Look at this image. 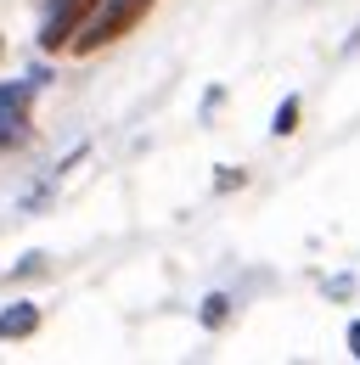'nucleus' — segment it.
Wrapping results in <instances>:
<instances>
[{
  "label": "nucleus",
  "mask_w": 360,
  "mask_h": 365,
  "mask_svg": "<svg viewBox=\"0 0 360 365\" xmlns=\"http://www.w3.org/2000/svg\"><path fill=\"white\" fill-rule=\"evenodd\" d=\"M152 11V0H101L96 11L85 17V29L68 40V46H79V51H101V46H113L119 34H130L135 23Z\"/></svg>",
  "instance_id": "f257e3e1"
},
{
  "label": "nucleus",
  "mask_w": 360,
  "mask_h": 365,
  "mask_svg": "<svg viewBox=\"0 0 360 365\" xmlns=\"http://www.w3.org/2000/svg\"><path fill=\"white\" fill-rule=\"evenodd\" d=\"M34 326H40V309H34V304H17V309H6V315H0V343L29 337Z\"/></svg>",
  "instance_id": "20e7f679"
},
{
  "label": "nucleus",
  "mask_w": 360,
  "mask_h": 365,
  "mask_svg": "<svg viewBox=\"0 0 360 365\" xmlns=\"http://www.w3.org/2000/svg\"><path fill=\"white\" fill-rule=\"evenodd\" d=\"M349 354L360 360V326H349Z\"/></svg>",
  "instance_id": "0eeeda50"
},
{
  "label": "nucleus",
  "mask_w": 360,
  "mask_h": 365,
  "mask_svg": "<svg viewBox=\"0 0 360 365\" xmlns=\"http://www.w3.org/2000/svg\"><path fill=\"white\" fill-rule=\"evenodd\" d=\"M293 130H299V96H287L276 113V135H293Z\"/></svg>",
  "instance_id": "39448f33"
},
{
  "label": "nucleus",
  "mask_w": 360,
  "mask_h": 365,
  "mask_svg": "<svg viewBox=\"0 0 360 365\" xmlns=\"http://www.w3.org/2000/svg\"><path fill=\"white\" fill-rule=\"evenodd\" d=\"M101 0H51L45 6V29H40V46L45 51H62L79 29H85V17L96 11Z\"/></svg>",
  "instance_id": "f03ea898"
},
{
  "label": "nucleus",
  "mask_w": 360,
  "mask_h": 365,
  "mask_svg": "<svg viewBox=\"0 0 360 365\" xmlns=\"http://www.w3.org/2000/svg\"><path fill=\"white\" fill-rule=\"evenodd\" d=\"M203 320H209V326H220V320H225V298H209V309H203Z\"/></svg>",
  "instance_id": "423d86ee"
},
{
  "label": "nucleus",
  "mask_w": 360,
  "mask_h": 365,
  "mask_svg": "<svg viewBox=\"0 0 360 365\" xmlns=\"http://www.w3.org/2000/svg\"><path fill=\"white\" fill-rule=\"evenodd\" d=\"M0 56H6V40H0Z\"/></svg>",
  "instance_id": "6e6552de"
},
{
  "label": "nucleus",
  "mask_w": 360,
  "mask_h": 365,
  "mask_svg": "<svg viewBox=\"0 0 360 365\" xmlns=\"http://www.w3.org/2000/svg\"><path fill=\"white\" fill-rule=\"evenodd\" d=\"M34 96H40V79H17V85H0V146L23 140Z\"/></svg>",
  "instance_id": "7ed1b4c3"
}]
</instances>
